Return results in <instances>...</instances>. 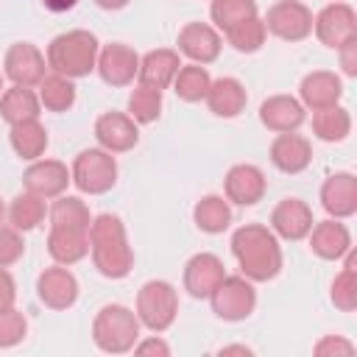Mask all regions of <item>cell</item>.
Instances as JSON below:
<instances>
[{"mask_svg": "<svg viewBox=\"0 0 357 357\" xmlns=\"http://www.w3.org/2000/svg\"><path fill=\"white\" fill-rule=\"evenodd\" d=\"M231 254L251 282H268L282 271V248L268 226L245 223L231 234Z\"/></svg>", "mask_w": 357, "mask_h": 357, "instance_id": "6da1fadb", "label": "cell"}, {"mask_svg": "<svg viewBox=\"0 0 357 357\" xmlns=\"http://www.w3.org/2000/svg\"><path fill=\"white\" fill-rule=\"evenodd\" d=\"M89 251L95 268L106 279H123L134 268V251L126 240V226L117 215H98L89 223Z\"/></svg>", "mask_w": 357, "mask_h": 357, "instance_id": "7a4b0ae2", "label": "cell"}, {"mask_svg": "<svg viewBox=\"0 0 357 357\" xmlns=\"http://www.w3.org/2000/svg\"><path fill=\"white\" fill-rule=\"evenodd\" d=\"M98 39L95 33L75 28L67 33H59L47 45V67L64 78H84L98 64Z\"/></svg>", "mask_w": 357, "mask_h": 357, "instance_id": "3957f363", "label": "cell"}, {"mask_svg": "<svg viewBox=\"0 0 357 357\" xmlns=\"http://www.w3.org/2000/svg\"><path fill=\"white\" fill-rule=\"evenodd\" d=\"M92 337L106 354H126L139 340V318L123 304H106L92 321Z\"/></svg>", "mask_w": 357, "mask_h": 357, "instance_id": "277c9868", "label": "cell"}, {"mask_svg": "<svg viewBox=\"0 0 357 357\" xmlns=\"http://www.w3.org/2000/svg\"><path fill=\"white\" fill-rule=\"evenodd\" d=\"M178 312V293L170 282L151 279L137 293V318L151 332H165Z\"/></svg>", "mask_w": 357, "mask_h": 357, "instance_id": "5b68a950", "label": "cell"}, {"mask_svg": "<svg viewBox=\"0 0 357 357\" xmlns=\"http://www.w3.org/2000/svg\"><path fill=\"white\" fill-rule=\"evenodd\" d=\"M73 184L86 192V195H100V192H109L117 181V162L109 151L103 148H89V151H81L73 162Z\"/></svg>", "mask_w": 357, "mask_h": 357, "instance_id": "8992f818", "label": "cell"}, {"mask_svg": "<svg viewBox=\"0 0 357 357\" xmlns=\"http://www.w3.org/2000/svg\"><path fill=\"white\" fill-rule=\"evenodd\" d=\"M212 310L223 321H243L257 307V290L245 276H223L209 296Z\"/></svg>", "mask_w": 357, "mask_h": 357, "instance_id": "52a82bcc", "label": "cell"}, {"mask_svg": "<svg viewBox=\"0 0 357 357\" xmlns=\"http://www.w3.org/2000/svg\"><path fill=\"white\" fill-rule=\"evenodd\" d=\"M265 31L284 39V42H301L312 33V11L298 0H279L265 14Z\"/></svg>", "mask_w": 357, "mask_h": 357, "instance_id": "ba28073f", "label": "cell"}, {"mask_svg": "<svg viewBox=\"0 0 357 357\" xmlns=\"http://www.w3.org/2000/svg\"><path fill=\"white\" fill-rule=\"evenodd\" d=\"M315 36L326 47H343L346 42L357 39V14L349 3H329L315 20H312Z\"/></svg>", "mask_w": 357, "mask_h": 357, "instance_id": "9c48e42d", "label": "cell"}, {"mask_svg": "<svg viewBox=\"0 0 357 357\" xmlns=\"http://www.w3.org/2000/svg\"><path fill=\"white\" fill-rule=\"evenodd\" d=\"M95 70L100 73V78L112 86H128L137 78L139 70V56L134 47L123 45V42H112L103 50H98V64Z\"/></svg>", "mask_w": 357, "mask_h": 357, "instance_id": "30bf717a", "label": "cell"}, {"mask_svg": "<svg viewBox=\"0 0 357 357\" xmlns=\"http://www.w3.org/2000/svg\"><path fill=\"white\" fill-rule=\"evenodd\" d=\"M3 67H6V75L17 86H39V81L45 78L47 61L39 53V47H33L31 42H17L8 47Z\"/></svg>", "mask_w": 357, "mask_h": 357, "instance_id": "8fae6325", "label": "cell"}, {"mask_svg": "<svg viewBox=\"0 0 357 357\" xmlns=\"http://www.w3.org/2000/svg\"><path fill=\"white\" fill-rule=\"evenodd\" d=\"M95 139L109 153H126L139 142V128L128 114L106 112L95 120Z\"/></svg>", "mask_w": 357, "mask_h": 357, "instance_id": "7c38bea8", "label": "cell"}, {"mask_svg": "<svg viewBox=\"0 0 357 357\" xmlns=\"http://www.w3.org/2000/svg\"><path fill=\"white\" fill-rule=\"evenodd\" d=\"M70 181H73V176H70L67 165H61L59 159H36L22 173L25 190L39 195V198H59V195H64Z\"/></svg>", "mask_w": 357, "mask_h": 357, "instance_id": "4fadbf2b", "label": "cell"}, {"mask_svg": "<svg viewBox=\"0 0 357 357\" xmlns=\"http://www.w3.org/2000/svg\"><path fill=\"white\" fill-rule=\"evenodd\" d=\"M223 190H226V201L237 206H254L257 201H262L268 181L257 165H234L223 178Z\"/></svg>", "mask_w": 357, "mask_h": 357, "instance_id": "5bb4252c", "label": "cell"}, {"mask_svg": "<svg viewBox=\"0 0 357 357\" xmlns=\"http://www.w3.org/2000/svg\"><path fill=\"white\" fill-rule=\"evenodd\" d=\"M178 50L192 64H212L220 56V33L206 22H187L178 31Z\"/></svg>", "mask_w": 357, "mask_h": 357, "instance_id": "9a60e30c", "label": "cell"}, {"mask_svg": "<svg viewBox=\"0 0 357 357\" xmlns=\"http://www.w3.org/2000/svg\"><path fill=\"white\" fill-rule=\"evenodd\" d=\"M312 223V209L298 198H284L271 212V231L284 240H304Z\"/></svg>", "mask_w": 357, "mask_h": 357, "instance_id": "2e32d148", "label": "cell"}, {"mask_svg": "<svg viewBox=\"0 0 357 357\" xmlns=\"http://www.w3.org/2000/svg\"><path fill=\"white\" fill-rule=\"evenodd\" d=\"M36 293H39V298H42L45 307H50V310H67L78 298V279L67 268L56 265V268H47V271L39 273Z\"/></svg>", "mask_w": 357, "mask_h": 357, "instance_id": "e0dca14e", "label": "cell"}, {"mask_svg": "<svg viewBox=\"0 0 357 357\" xmlns=\"http://www.w3.org/2000/svg\"><path fill=\"white\" fill-rule=\"evenodd\" d=\"M271 162L282 173H301L312 162V145L296 131L276 134V139L271 142Z\"/></svg>", "mask_w": 357, "mask_h": 357, "instance_id": "ac0fdd59", "label": "cell"}, {"mask_svg": "<svg viewBox=\"0 0 357 357\" xmlns=\"http://www.w3.org/2000/svg\"><path fill=\"white\" fill-rule=\"evenodd\" d=\"M223 262L215 254H195L187 265H184V290L192 298H209L212 290L220 284L223 279Z\"/></svg>", "mask_w": 357, "mask_h": 357, "instance_id": "d6986e66", "label": "cell"}, {"mask_svg": "<svg viewBox=\"0 0 357 357\" xmlns=\"http://www.w3.org/2000/svg\"><path fill=\"white\" fill-rule=\"evenodd\" d=\"M321 206L337 220L351 218L357 212V178L351 173L329 176L321 187Z\"/></svg>", "mask_w": 357, "mask_h": 357, "instance_id": "ffe728a7", "label": "cell"}, {"mask_svg": "<svg viewBox=\"0 0 357 357\" xmlns=\"http://www.w3.org/2000/svg\"><path fill=\"white\" fill-rule=\"evenodd\" d=\"M298 95H301V106L318 112V109H326V106H335L343 95V84L335 73L329 70H315L310 75L301 78V86H298Z\"/></svg>", "mask_w": 357, "mask_h": 357, "instance_id": "44dd1931", "label": "cell"}, {"mask_svg": "<svg viewBox=\"0 0 357 357\" xmlns=\"http://www.w3.org/2000/svg\"><path fill=\"white\" fill-rule=\"evenodd\" d=\"M310 248L321 259H343L346 251L351 248V234H349V229L337 218H329V220L312 223V229H310Z\"/></svg>", "mask_w": 357, "mask_h": 357, "instance_id": "7402d4cb", "label": "cell"}, {"mask_svg": "<svg viewBox=\"0 0 357 357\" xmlns=\"http://www.w3.org/2000/svg\"><path fill=\"white\" fill-rule=\"evenodd\" d=\"M259 120L265 128H271L276 134L296 131L304 123V106H301V100H296L290 95H273V98L262 100Z\"/></svg>", "mask_w": 357, "mask_h": 357, "instance_id": "603a6c76", "label": "cell"}, {"mask_svg": "<svg viewBox=\"0 0 357 357\" xmlns=\"http://www.w3.org/2000/svg\"><path fill=\"white\" fill-rule=\"evenodd\" d=\"M181 61H178V53L176 50H167V47H159V50H151L139 59V70H137V78L142 86H153V89H165L173 84L176 73H178Z\"/></svg>", "mask_w": 357, "mask_h": 357, "instance_id": "cb8c5ba5", "label": "cell"}, {"mask_svg": "<svg viewBox=\"0 0 357 357\" xmlns=\"http://www.w3.org/2000/svg\"><path fill=\"white\" fill-rule=\"evenodd\" d=\"M47 251L59 265H73L89 254V229H64L50 226Z\"/></svg>", "mask_w": 357, "mask_h": 357, "instance_id": "d4e9b609", "label": "cell"}, {"mask_svg": "<svg viewBox=\"0 0 357 357\" xmlns=\"http://www.w3.org/2000/svg\"><path fill=\"white\" fill-rule=\"evenodd\" d=\"M212 109V114L218 117H237L243 109H245V86L237 81V78H218L209 84L206 89V98H204Z\"/></svg>", "mask_w": 357, "mask_h": 357, "instance_id": "484cf974", "label": "cell"}, {"mask_svg": "<svg viewBox=\"0 0 357 357\" xmlns=\"http://www.w3.org/2000/svg\"><path fill=\"white\" fill-rule=\"evenodd\" d=\"M39 95L31 86H8L0 95V117L14 126V123H25V120H36L39 117Z\"/></svg>", "mask_w": 357, "mask_h": 357, "instance_id": "4316f807", "label": "cell"}, {"mask_svg": "<svg viewBox=\"0 0 357 357\" xmlns=\"http://www.w3.org/2000/svg\"><path fill=\"white\" fill-rule=\"evenodd\" d=\"M8 139H11L14 153L20 159H28V162H36L47 148V131L39 123V117L36 120H25V123H14Z\"/></svg>", "mask_w": 357, "mask_h": 357, "instance_id": "83f0119b", "label": "cell"}, {"mask_svg": "<svg viewBox=\"0 0 357 357\" xmlns=\"http://www.w3.org/2000/svg\"><path fill=\"white\" fill-rule=\"evenodd\" d=\"M312 131L324 142H340L351 131V114L337 103L318 109V112H312Z\"/></svg>", "mask_w": 357, "mask_h": 357, "instance_id": "f1b7e54d", "label": "cell"}, {"mask_svg": "<svg viewBox=\"0 0 357 357\" xmlns=\"http://www.w3.org/2000/svg\"><path fill=\"white\" fill-rule=\"evenodd\" d=\"M192 218H195V226L201 231L220 234L231 223V209H229V201H223L220 195H206V198H201L195 204Z\"/></svg>", "mask_w": 357, "mask_h": 357, "instance_id": "f546056e", "label": "cell"}, {"mask_svg": "<svg viewBox=\"0 0 357 357\" xmlns=\"http://www.w3.org/2000/svg\"><path fill=\"white\" fill-rule=\"evenodd\" d=\"M209 84H212V78H209V73H206L204 64H184V67H178V73H176V78H173L176 95H178L181 100H187V103L204 100Z\"/></svg>", "mask_w": 357, "mask_h": 357, "instance_id": "4dcf8cb0", "label": "cell"}, {"mask_svg": "<svg viewBox=\"0 0 357 357\" xmlns=\"http://www.w3.org/2000/svg\"><path fill=\"white\" fill-rule=\"evenodd\" d=\"M39 103L50 112H67L75 103V84L73 78H64L59 73L45 75L39 81Z\"/></svg>", "mask_w": 357, "mask_h": 357, "instance_id": "1f68e13d", "label": "cell"}, {"mask_svg": "<svg viewBox=\"0 0 357 357\" xmlns=\"http://www.w3.org/2000/svg\"><path fill=\"white\" fill-rule=\"evenodd\" d=\"M8 220L17 231H31L45 220V198L33 192H20L8 206Z\"/></svg>", "mask_w": 357, "mask_h": 357, "instance_id": "d6a6232c", "label": "cell"}, {"mask_svg": "<svg viewBox=\"0 0 357 357\" xmlns=\"http://www.w3.org/2000/svg\"><path fill=\"white\" fill-rule=\"evenodd\" d=\"M89 206L81 198L73 195H59L50 206V226H64V229H89Z\"/></svg>", "mask_w": 357, "mask_h": 357, "instance_id": "836d02e7", "label": "cell"}, {"mask_svg": "<svg viewBox=\"0 0 357 357\" xmlns=\"http://www.w3.org/2000/svg\"><path fill=\"white\" fill-rule=\"evenodd\" d=\"M332 304L343 312H351L357 307V268H354V254L351 248L346 251V265L332 282Z\"/></svg>", "mask_w": 357, "mask_h": 357, "instance_id": "e575fe53", "label": "cell"}, {"mask_svg": "<svg viewBox=\"0 0 357 357\" xmlns=\"http://www.w3.org/2000/svg\"><path fill=\"white\" fill-rule=\"evenodd\" d=\"M209 14H212V22L226 33L237 22L257 17V3L254 0H212Z\"/></svg>", "mask_w": 357, "mask_h": 357, "instance_id": "d590c367", "label": "cell"}, {"mask_svg": "<svg viewBox=\"0 0 357 357\" xmlns=\"http://www.w3.org/2000/svg\"><path fill=\"white\" fill-rule=\"evenodd\" d=\"M162 114V89L153 86H137L128 95V117L134 123H153Z\"/></svg>", "mask_w": 357, "mask_h": 357, "instance_id": "8d00e7d4", "label": "cell"}, {"mask_svg": "<svg viewBox=\"0 0 357 357\" xmlns=\"http://www.w3.org/2000/svg\"><path fill=\"white\" fill-rule=\"evenodd\" d=\"M265 36H268V31H265V22L259 17H251L245 22H237L234 28L226 31L229 45L234 50H240V53H257L265 45Z\"/></svg>", "mask_w": 357, "mask_h": 357, "instance_id": "74e56055", "label": "cell"}, {"mask_svg": "<svg viewBox=\"0 0 357 357\" xmlns=\"http://www.w3.org/2000/svg\"><path fill=\"white\" fill-rule=\"evenodd\" d=\"M28 332V321L20 310L8 307V310H0V349H11L17 346Z\"/></svg>", "mask_w": 357, "mask_h": 357, "instance_id": "f35d334b", "label": "cell"}, {"mask_svg": "<svg viewBox=\"0 0 357 357\" xmlns=\"http://www.w3.org/2000/svg\"><path fill=\"white\" fill-rule=\"evenodd\" d=\"M25 251V243L14 226H0V268L14 265Z\"/></svg>", "mask_w": 357, "mask_h": 357, "instance_id": "ab89813d", "label": "cell"}, {"mask_svg": "<svg viewBox=\"0 0 357 357\" xmlns=\"http://www.w3.org/2000/svg\"><path fill=\"white\" fill-rule=\"evenodd\" d=\"M315 354H351L354 351V346L349 343V340H343V337H337V335H326V337H321L318 343H315V349H312Z\"/></svg>", "mask_w": 357, "mask_h": 357, "instance_id": "60d3db41", "label": "cell"}, {"mask_svg": "<svg viewBox=\"0 0 357 357\" xmlns=\"http://www.w3.org/2000/svg\"><path fill=\"white\" fill-rule=\"evenodd\" d=\"M14 298H17V284H14V276L0 268V310H8L14 307Z\"/></svg>", "mask_w": 357, "mask_h": 357, "instance_id": "b9f144b4", "label": "cell"}, {"mask_svg": "<svg viewBox=\"0 0 357 357\" xmlns=\"http://www.w3.org/2000/svg\"><path fill=\"white\" fill-rule=\"evenodd\" d=\"M337 53H340V67H343V73H346V75H357V39L346 42L343 47H337Z\"/></svg>", "mask_w": 357, "mask_h": 357, "instance_id": "7bdbcfd3", "label": "cell"}, {"mask_svg": "<svg viewBox=\"0 0 357 357\" xmlns=\"http://www.w3.org/2000/svg\"><path fill=\"white\" fill-rule=\"evenodd\" d=\"M134 351L137 354H170V346L159 337H151V340H142V343H134Z\"/></svg>", "mask_w": 357, "mask_h": 357, "instance_id": "ee69618b", "label": "cell"}, {"mask_svg": "<svg viewBox=\"0 0 357 357\" xmlns=\"http://www.w3.org/2000/svg\"><path fill=\"white\" fill-rule=\"evenodd\" d=\"M75 3H78V0H42V6H45L47 11H56V14L75 8Z\"/></svg>", "mask_w": 357, "mask_h": 357, "instance_id": "f6af8a7d", "label": "cell"}, {"mask_svg": "<svg viewBox=\"0 0 357 357\" xmlns=\"http://www.w3.org/2000/svg\"><path fill=\"white\" fill-rule=\"evenodd\" d=\"M100 8H106V11H120V8H126L128 6V0H95Z\"/></svg>", "mask_w": 357, "mask_h": 357, "instance_id": "bcb514c9", "label": "cell"}, {"mask_svg": "<svg viewBox=\"0 0 357 357\" xmlns=\"http://www.w3.org/2000/svg\"><path fill=\"white\" fill-rule=\"evenodd\" d=\"M220 354H251V349L248 346H226V349H220Z\"/></svg>", "mask_w": 357, "mask_h": 357, "instance_id": "7dc6e473", "label": "cell"}, {"mask_svg": "<svg viewBox=\"0 0 357 357\" xmlns=\"http://www.w3.org/2000/svg\"><path fill=\"white\" fill-rule=\"evenodd\" d=\"M3 212H6V209H3V201H0V220H3Z\"/></svg>", "mask_w": 357, "mask_h": 357, "instance_id": "c3c4849f", "label": "cell"}, {"mask_svg": "<svg viewBox=\"0 0 357 357\" xmlns=\"http://www.w3.org/2000/svg\"><path fill=\"white\" fill-rule=\"evenodd\" d=\"M0 95H3V78H0Z\"/></svg>", "mask_w": 357, "mask_h": 357, "instance_id": "681fc988", "label": "cell"}]
</instances>
